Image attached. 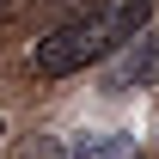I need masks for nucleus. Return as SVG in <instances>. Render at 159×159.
Returning a JSON list of instances; mask_svg holds the SVG:
<instances>
[{"label": "nucleus", "mask_w": 159, "mask_h": 159, "mask_svg": "<svg viewBox=\"0 0 159 159\" xmlns=\"http://www.w3.org/2000/svg\"><path fill=\"white\" fill-rule=\"evenodd\" d=\"M147 25H153V0H98L92 12H80V19L55 25L49 37H37L31 67H37L43 80H67V74H80V67H92V61L129 49Z\"/></svg>", "instance_id": "1"}, {"label": "nucleus", "mask_w": 159, "mask_h": 159, "mask_svg": "<svg viewBox=\"0 0 159 159\" xmlns=\"http://www.w3.org/2000/svg\"><path fill=\"white\" fill-rule=\"evenodd\" d=\"M116 92H135V86H159V25H147L129 49H122L116 74H110Z\"/></svg>", "instance_id": "2"}, {"label": "nucleus", "mask_w": 159, "mask_h": 159, "mask_svg": "<svg viewBox=\"0 0 159 159\" xmlns=\"http://www.w3.org/2000/svg\"><path fill=\"white\" fill-rule=\"evenodd\" d=\"M67 159H135V135H122V129L74 135V141H67Z\"/></svg>", "instance_id": "3"}, {"label": "nucleus", "mask_w": 159, "mask_h": 159, "mask_svg": "<svg viewBox=\"0 0 159 159\" xmlns=\"http://www.w3.org/2000/svg\"><path fill=\"white\" fill-rule=\"evenodd\" d=\"M19 159H67V141H31L19 147Z\"/></svg>", "instance_id": "4"}, {"label": "nucleus", "mask_w": 159, "mask_h": 159, "mask_svg": "<svg viewBox=\"0 0 159 159\" xmlns=\"http://www.w3.org/2000/svg\"><path fill=\"white\" fill-rule=\"evenodd\" d=\"M0 141H6V122H0Z\"/></svg>", "instance_id": "5"}, {"label": "nucleus", "mask_w": 159, "mask_h": 159, "mask_svg": "<svg viewBox=\"0 0 159 159\" xmlns=\"http://www.w3.org/2000/svg\"><path fill=\"white\" fill-rule=\"evenodd\" d=\"M0 12H6V0H0Z\"/></svg>", "instance_id": "6"}]
</instances>
